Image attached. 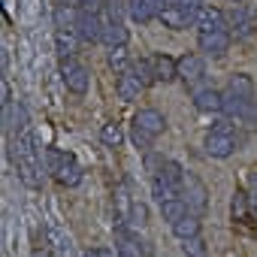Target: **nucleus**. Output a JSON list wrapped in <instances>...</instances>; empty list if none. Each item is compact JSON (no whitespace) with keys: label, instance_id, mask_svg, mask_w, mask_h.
I'll return each mask as SVG.
<instances>
[{"label":"nucleus","instance_id":"f257e3e1","mask_svg":"<svg viewBox=\"0 0 257 257\" xmlns=\"http://www.w3.org/2000/svg\"><path fill=\"white\" fill-rule=\"evenodd\" d=\"M10 158L16 164V173L19 179L28 185V188H40L43 185V161H40V149H37V137L31 127H25L22 134L13 137V146H10Z\"/></svg>","mask_w":257,"mask_h":257},{"label":"nucleus","instance_id":"f03ea898","mask_svg":"<svg viewBox=\"0 0 257 257\" xmlns=\"http://www.w3.org/2000/svg\"><path fill=\"white\" fill-rule=\"evenodd\" d=\"M46 158V170L52 173V179L64 188H76L82 182V167L76 161L73 152H61V149H46L43 152Z\"/></svg>","mask_w":257,"mask_h":257},{"label":"nucleus","instance_id":"7ed1b4c3","mask_svg":"<svg viewBox=\"0 0 257 257\" xmlns=\"http://www.w3.org/2000/svg\"><path fill=\"white\" fill-rule=\"evenodd\" d=\"M236 146H239V140L233 137L230 124H224V121L212 127V131L206 134V143H203L206 155H209V158H215V161H224V158H230V155L236 152Z\"/></svg>","mask_w":257,"mask_h":257},{"label":"nucleus","instance_id":"20e7f679","mask_svg":"<svg viewBox=\"0 0 257 257\" xmlns=\"http://www.w3.org/2000/svg\"><path fill=\"white\" fill-rule=\"evenodd\" d=\"M182 200L188 203V209L194 212V215H206V209H209V191H206V185L194 176V173H185L182 176Z\"/></svg>","mask_w":257,"mask_h":257},{"label":"nucleus","instance_id":"39448f33","mask_svg":"<svg viewBox=\"0 0 257 257\" xmlns=\"http://www.w3.org/2000/svg\"><path fill=\"white\" fill-rule=\"evenodd\" d=\"M61 79H64V85H67L70 94H76V97L88 94L91 76H88V70H85L76 58H61Z\"/></svg>","mask_w":257,"mask_h":257},{"label":"nucleus","instance_id":"423d86ee","mask_svg":"<svg viewBox=\"0 0 257 257\" xmlns=\"http://www.w3.org/2000/svg\"><path fill=\"white\" fill-rule=\"evenodd\" d=\"M100 19H103V43H109V49H112V46H124V43H127V28H124L118 10L106 7V13H103Z\"/></svg>","mask_w":257,"mask_h":257},{"label":"nucleus","instance_id":"0eeeda50","mask_svg":"<svg viewBox=\"0 0 257 257\" xmlns=\"http://www.w3.org/2000/svg\"><path fill=\"white\" fill-rule=\"evenodd\" d=\"M197 43H200V52H206V55H212V58H224L227 49H230V31H227V28L203 31V34L197 37Z\"/></svg>","mask_w":257,"mask_h":257},{"label":"nucleus","instance_id":"6e6552de","mask_svg":"<svg viewBox=\"0 0 257 257\" xmlns=\"http://www.w3.org/2000/svg\"><path fill=\"white\" fill-rule=\"evenodd\" d=\"M203 76H206V61H203V55H197V52H185V55L179 58V79H182L185 85L194 88Z\"/></svg>","mask_w":257,"mask_h":257},{"label":"nucleus","instance_id":"1a4fd4ad","mask_svg":"<svg viewBox=\"0 0 257 257\" xmlns=\"http://www.w3.org/2000/svg\"><path fill=\"white\" fill-rule=\"evenodd\" d=\"M134 124L137 127H143V131H149L152 137H161L164 131H167V118H164V112L161 109H140L137 115H134Z\"/></svg>","mask_w":257,"mask_h":257},{"label":"nucleus","instance_id":"9d476101","mask_svg":"<svg viewBox=\"0 0 257 257\" xmlns=\"http://www.w3.org/2000/svg\"><path fill=\"white\" fill-rule=\"evenodd\" d=\"M79 34H82V43H103V19L79 10Z\"/></svg>","mask_w":257,"mask_h":257},{"label":"nucleus","instance_id":"9b49d317","mask_svg":"<svg viewBox=\"0 0 257 257\" xmlns=\"http://www.w3.org/2000/svg\"><path fill=\"white\" fill-rule=\"evenodd\" d=\"M143 88H146V85L134 76V70L121 73V76H118V85H115V91H118V97H121L124 103H137L140 94H143Z\"/></svg>","mask_w":257,"mask_h":257},{"label":"nucleus","instance_id":"f8f14e48","mask_svg":"<svg viewBox=\"0 0 257 257\" xmlns=\"http://www.w3.org/2000/svg\"><path fill=\"white\" fill-rule=\"evenodd\" d=\"M4 124H7V134L10 137H16V134H22L25 127H28V109L22 106V103H10V106H4Z\"/></svg>","mask_w":257,"mask_h":257},{"label":"nucleus","instance_id":"ddd939ff","mask_svg":"<svg viewBox=\"0 0 257 257\" xmlns=\"http://www.w3.org/2000/svg\"><path fill=\"white\" fill-rule=\"evenodd\" d=\"M194 106L200 112H224V91H215V88L194 91Z\"/></svg>","mask_w":257,"mask_h":257},{"label":"nucleus","instance_id":"4468645a","mask_svg":"<svg viewBox=\"0 0 257 257\" xmlns=\"http://www.w3.org/2000/svg\"><path fill=\"white\" fill-rule=\"evenodd\" d=\"M197 28H200V34H203V31L230 28V25H227V13H224V10H218V7H203V10H200V16H197Z\"/></svg>","mask_w":257,"mask_h":257},{"label":"nucleus","instance_id":"2eb2a0df","mask_svg":"<svg viewBox=\"0 0 257 257\" xmlns=\"http://www.w3.org/2000/svg\"><path fill=\"white\" fill-rule=\"evenodd\" d=\"M152 67H155V82H173V79H179V61L170 58V55H155Z\"/></svg>","mask_w":257,"mask_h":257},{"label":"nucleus","instance_id":"dca6fc26","mask_svg":"<svg viewBox=\"0 0 257 257\" xmlns=\"http://www.w3.org/2000/svg\"><path fill=\"white\" fill-rule=\"evenodd\" d=\"M127 10H131L134 22H140V25H146V22H152L158 16V4H155V0H127Z\"/></svg>","mask_w":257,"mask_h":257},{"label":"nucleus","instance_id":"f3484780","mask_svg":"<svg viewBox=\"0 0 257 257\" xmlns=\"http://www.w3.org/2000/svg\"><path fill=\"white\" fill-rule=\"evenodd\" d=\"M248 206H251V197H248L245 191H236V194H233V203H230V212H233V224L245 227V224L251 221V215H248Z\"/></svg>","mask_w":257,"mask_h":257},{"label":"nucleus","instance_id":"a211bd4d","mask_svg":"<svg viewBox=\"0 0 257 257\" xmlns=\"http://www.w3.org/2000/svg\"><path fill=\"white\" fill-rule=\"evenodd\" d=\"M161 215H164V221L176 224V221H182L185 215H191V209H188V203H185L182 197H173V200L161 203Z\"/></svg>","mask_w":257,"mask_h":257},{"label":"nucleus","instance_id":"6ab92c4d","mask_svg":"<svg viewBox=\"0 0 257 257\" xmlns=\"http://www.w3.org/2000/svg\"><path fill=\"white\" fill-rule=\"evenodd\" d=\"M109 70L115 76L131 70V52H127V43L124 46H112V52H109Z\"/></svg>","mask_w":257,"mask_h":257},{"label":"nucleus","instance_id":"aec40b11","mask_svg":"<svg viewBox=\"0 0 257 257\" xmlns=\"http://www.w3.org/2000/svg\"><path fill=\"white\" fill-rule=\"evenodd\" d=\"M100 140H103V146L118 149V146L124 143V131H121V124H118V121H106V124L100 127Z\"/></svg>","mask_w":257,"mask_h":257},{"label":"nucleus","instance_id":"412c9836","mask_svg":"<svg viewBox=\"0 0 257 257\" xmlns=\"http://www.w3.org/2000/svg\"><path fill=\"white\" fill-rule=\"evenodd\" d=\"M173 233L179 236V239H188V236H200V215H185L182 221H176L173 224Z\"/></svg>","mask_w":257,"mask_h":257},{"label":"nucleus","instance_id":"4be33fe9","mask_svg":"<svg viewBox=\"0 0 257 257\" xmlns=\"http://www.w3.org/2000/svg\"><path fill=\"white\" fill-rule=\"evenodd\" d=\"M182 251H185V257H209V248H206V239L203 236L182 239Z\"/></svg>","mask_w":257,"mask_h":257},{"label":"nucleus","instance_id":"5701e85b","mask_svg":"<svg viewBox=\"0 0 257 257\" xmlns=\"http://www.w3.org/2000/svg\"><path fill=\"white\" fill-rule=\"evenodd\" d=\"M227 88H230L233 94H239V97H254V82H251V76H245V73H236Z\"/></svg>","mask_w":257,"mask_h":257},{"label":"nucleus","instance_id":"b1692460","mask_svg":"<svg viewBox=\"0 0 257 257\" xmlns=\"http://www.w3.org/2000/svg\"><path fill=\"white\" fill-rule=\"evenodd\" d=\"M155 140H158V137H152L149 131H143V127H137V124L131 127V143H134V146H137L140 152H152Z\"/></svg>","mask_w":257,"mask_h":257},{"label":"nucleus","instance_id":"393cba45","mask_svg":"<svg viewBox=\"0 0 257 257\" xmlns=\"http://www.w3.org/2000/svg\"><path fill=\"white\" fill-rule=\"evenodd\" d=\"M227 25L236 31V37H248V34H251V22H248V16H245L242 10H239V13H230V16H227Z\"/></svg>","mask_w":257,"mask_h":257},{"label":"nucleus","instance_id":"a878e982","mask_svg":"<svg viewBox=\"0 0 257 257\" xmlns=\"http://www.w3.org/2000/svg\"><path fill=\"white\" fill-rule=\"evenodd\" d=\"M134 76L143 82V85H152L155 82V67H152V58H140L134 64Z\"/></svg>","mask_w":257,"mask_h":257},{"label":"nucleus","instance_id":"bb28decb","mask_svg":"<svg viewBox=\"0 0 257 257\" xmlns=\"http://www.w3.org/2000/svg\"><path fill=\"white\" fill-rule=\"evenodd\" d=\"M106 0H79V10L82 13H94V16H103L106 13Z\"/></svg>","mask_w":257,"mask_h":257},{"label":"nucleus","instance_id":"cd10ccee","mask_svg":"<svg viewBox=\"0 0 257 257\" xmlns=\"http://www.w3.org/2000/svg\"><path fill=\"white\" fill-rule=\"evenodd\" d=\"M146 218H149L146 206H143V203H134V212H131V224H134V227H137V224L143 227V224H146Z\"/></svg>","mask_w":257,"mask_h":257},{"label":"nucleus","instance_id":"c85d7f7f","mask_svg":"<svg viewBox=\"0 0 257 257\" xmlns=\"http://www.w3.org/2000/svg\"><path fill=\"white\" fill-rule=\"evenodd\" d=\"M0 97H4V106H10V103H13V91H10V82H7V79L0 82Z\"/></svg>","mask_w":257,"mask_h":257},{"label":"nucleus","instance_id":"c756f323","mask_svg":"<svg viewBox=\"0 0 257 257\" xmlns=\"http://www.w3.org/2000/svg\"><path fill=\"white\" fill-rule=\"evenodd\" d=\"M55 7H79V0H55Z\"/></svg>","mask_w":257,"mask_h":257}]
</instances>
